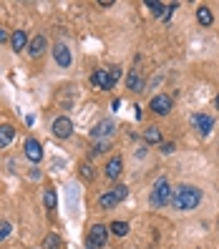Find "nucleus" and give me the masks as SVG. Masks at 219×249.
<instances>
[{
  "mask_svg": "<svg viewBox=\"0 0 219 249\" xmlns=\"http://www.w3.org/2000/svg\"><path fill=\"white\" fill-rule=\"evenodd\" d=\"M104 151H106V143H98V146H93L91 156H98V154H104Z\"/></svg>",
  "mask_w": 219,
  "mask_h": 249,
  "instance_id": "393cba45",
  "label": "nucleus"
},
{
  "mask_svg": "<svg viewBox=\"0 0 219 249\" xmlns=\"http://www.w3.org/2000/svg\"><path fill=\"white\" fill-rule=\"evenodd\" d=\"M43 204H46V209L53 212L58 207V196H55V189H46V194H43Z\"/></svg>",
  "mask_w": 219,
  "mask_h": 249,
  "instance_id": "dca6fc26",
  "label": "nucleus"
},
{
  "mask_svg": "<svg viewBox=\"0 0 219 249\" xmlns=\"http://www.w3.org/2000/svg\"><path fill=\"white\" fill-rule=\"evenodd\" d=\"M194 126H197V131H199L201 136H207L209 131H212V126H214V119H212V116L199 113V116H194Z\"/></svg>",
  "mask_w": 219,
  "mask_h": 249,
  "instance_id": "f8f14e48",
  "label": "nucleus"
},
{
  "mask_svg": "<svg viewBox=\"0 0 219 249\" xmlns=\"http://www.w3.org/2000/svg\"><path fill=\"white\" fill-rule=\"evenodd\" d=\"M199 201H201V192H199L197 186H189V184L179 186L177 192H174V196H171V204H174L179 212H192V209H197Z\"/></svg>",
  "mask_w": 219,
  "mask_h": 249,
  "instance_id": "f257e3e1",
  "label": "nucleus"
},
{
  "mask_svg": "<svg viewBox=\"0 0 219 249\" xmlns=\"http://www.w3.org/2000/svg\"><path fill=\"white\" fill-rule=\"evenodd\" d=\"M111 192H113V196H116V199H119V201H124V199L128 196V186H124V184H119V186H113V189H111Z\"/></svg>",
  "mask_w": 219,
  "mask_h": 249,
  "instance_id": "412c9836",
  "label": "nucleus"
},
{
  "mask_svg": "<svg viewBox=\"0 0 219 249\" xmlns=\"http://www.w3.org/2000/svg\"><path fill=\"white\" fill-rule=\"evenodd\" d=\"M25 43H28V33L25 31H16L10 36V46H13V51H23L25 48Z\"/></svg>",
  "mask_w": 219,
  "mask_h": 249,
  "instance_id": "4468645a",
  "label": "nucleus"
},
{
  "mask_svg": "<svg viewBox=\"0 0 219 249\" xmlns=\"http://www.w3.org/2000/svg\"><path fill=\"white\" fill-rule=\"evenodd\" d=\"M109 239V229L104 224H93L91 231H89V239H86V244H89V249H98V247H104Z\"/></svg>",
  "mask_w": 219,
  "mask_h": 249,
  "instance_id": "7ed1b4c3",
  "label": "nucleus"
},
{
  "mask_svg": "<svg viewBox=\"0 0 219 249\" xmlns=\"http://www.w3.org/2000/svg\"><path fill=\"white\" fill-rule=\"evenodd\" d=\"M53 58H55V63L61 68L71 66V51L66 48V43H55V46H53Z\"/></svg>",
  "mask_w": 219,
  "mask_h": 249,
  "instance_id": "6e6552de",
  "label": "nucleus"
},
{
  "mask_svg": "<svg viewBox=\"0 0 219 249\" xmlns=\"http://www.w3.org/2000/svg\"><path fill=\"white\" fill-rule=\"evenodd\" d=\"M46 46H48L46 36H36L31 43H28V53H31L33 58H40L43 53H46Z\"/></svg>",
  "mask_w": 219,
  "mask_h": 249,
  "instance_id": "9b49d317",
  "label": "nucleus"
},
{
  "mask_svg": "<svg viewBox=\"0 0 219 249\" xmlns=\"http://www.w3.org/2000/svg\"><path fill=\"white\" fill-rule=\"evenodd\" d=\"M113 121L111 119H104V121H98L96 126H93V131H91V136L93 139H109L111 134H113Z\"/></svg>",
  "mask_w": 219,
  "mask_h": 249,
  "instance_id": "1a4fd4ad",
  "label": "nucleus"
},
{
  "mask_svg": "<svg viewBox=\"0 0 219 249\" xmlns=\"http://www.w3.org/2000/svg\"><path fill=\"white\" fill-rule=\"evenodd\" d=\"M197 20H199L201 25H212V20H214V18H212V10H209L207 5H201V8L197 10Z\"/></svg>",
  "mask_w": 219,
  "mask_h": 249,
  "instance_id": "6ab92c4d",
  "label": "nucleus"
},
{
  "mask_svg": "<svg viewBox=\"0 0 219 249\" xmlns=\"http://www.w3.org/2000/svg\"><path fill=\"white\" fill-rule=\"evenodd\" d=\"M5 40H8V33L3 31V28H0V43H5Z\"/></svg>",
  "mask_w": 219,
  "mask_h": 249,
  "instance_id": "cd10ccee",
  "label": "nucleus"
},
{
  "mask_svg": "<svg viewBox=\"0 0 219 249\" xmlns=\"http://www.w3.org/2000/svg\"><path fill=\"white\" fill-rule=\"evenodd\" d=\"M121 171H124V161H121V156L109 159V164H106V177H109L111 181H116V179L121 177Z\"/></svg>",
  "mask_w": 219,
  "mask_h": 249,
  "instance_id": "9d476101",
  "label": "nucleus"
},
{
  "mask_svg": "<svg viewBox=\"0 0 219 249\" xmlns=\"http://www.w3.org/2000/svg\"><path fill=\"white\" fill-rule=\"evenodd\" d=\"M214 106H217V108H219V96H217V98H214Z\"/></svg>",
  "mask_w": 219,
  "mask_h": 249,
  "instance_id": "c85d7f7f",
  "label": "nucleus"
},
{
  "mask_svg": "<svg viewBox=\"0 0 219 249\" xmlns=\"http://www.w3.org/2000/svg\"><path fill=\"white\" fill-rule=\"evenodd\" d=\"M81 177H83L86 181H91V179H93V166H91V164H83V166H81Z\"/></svg>",
  "mask_w": 219,
  "mask_h": 249,
  "instance_id": "5701e85b",
  "label": "nucleus"
},
{
  "mask_svg": "<svg viewBox=\"0 0 219 249\" xmlns=\"http://www.w3.org/2000/svg\"><path fill=\"white\" fill-rule=\"evenodd\" d=\"M144 139L149 141V143H162V131H159L156 126H149L144 131Z\"/></svg>",
  "mask_w": 219,
  "mask_h": 249,
  "instance_id": "a211bd4d",
  "label": "nucleus"
},
{
  "mask_svg": "<svg viewBox=\"0 0 219 249\" xmlns=\"http://www.w3.org/2000/svg\"><path fill=\"white\" fill-rule=\"evenodd\" d=\"M162 151H164V154H174V143H164Z\"/></svg>",
  "mask_w": 219,
  "mask_h": 249,
  "instance_id": "bb28decb",
  "label": "nucleus"
},
{
  "mask_svg": "<svg viewBox=\"0 0 219 249\" xmlns=\"http://www.w3.org/2000/svg\"><path fill=\"white\" fill-rule=\"evenodd\" d=\"M111 231L116 234V237H126V234H128V224L126 222H113L111 224Z\"/></svg>",
  "mask_w": 219,
  "mask_h": 249,
  "instance_id": "aec40b11",
  "label": "nucleus"
},
{
  "mask_svg": "<svg viewBox=\"0 0 219 249\" xmlns=\"http://www.w3.org/2000/svg\"><path fill=\"white\" fill-rule=\"evenodd\" d=\"M58 247H61L58 234H48V237H46V249H58Z\"/></svg>",
  "mask_w": 219,
  "mask_h": 249,
  "instance_id": "4be33fe9",
  "label": "nucleus"
},
{
  "mask_svg": "<svg viewBox=\"0 0 219 249\" xmlns=\"http://www.w3.org/2000/svg\"><path fill=\"white\" fill-rule=\"evenodd\" d=\"M91 83H93V86H98V89H101V91H111V89H113V86H116V83H113V78H111V73H109V71H96V73H93V76H91Z\"/></svg>",
  "mask_w": 219,
  "mask_h": 249,
  "instance_id": "0eeeda50",
  "label": "nucleus"
},
{
  "mask_svg": "<svg viewBox=\"0 0 219 249\" xmlns=\"http://www.w3.org/2000/svg\"><path fill=\"white\" fill-rule=\"evenodd\" d=\"M109 73H111V78H113V83H116V81L121 78V68H111Z\"/></svg>",
  "mask_w": 219,
  "mask_h": 249,
  "instance_id": "a878e982",
  "label": "nucleus"
},
{
  "mask_svg": "<svg viewBox=\"0 0 219 249\" xmlns=\"http://www.w3.org/2000/svg\"><path fill=\"white\" fill-rule=\"evenodd\" d=\"M128 89L131 91H141L144 89V78L139 76V71H131L128 73Z\"/></svg>",
  "mask_w": 219,
  "mask_h": 249,
  "instance_id": "f3484780",
  "label": "nucleus"
},
{
  "mask_svg": "<svg viewBox=\"0 0 219 249\" xmlns=\"http://www.w3.org/2000/svg\"><path fill=\"white\" fill-rule=\"evenodd\" d=\"M171 196H174V192H171V186H169V179L162 177V179L154 184L149 201H151V207H166V204H171Z\"/></svg>",
  "mask_w": 219,
  "mask_h": 249,
  "instance_id": "f03ea898",
  "label": "nucleus"
},
{
  "mask_svg": "<svg viewBox=\"0 0 219 249\" xmlns=\"http://www.w3.org/2000/svg\"><path fill=\"white\" fill-rule=\"evenodd\" d=\"M13 136H16V128H13L10 124L0 126V149H5V146L13 141Z\"/></svg>",
  "mask_w": 219,
  "mask_h": 249,
  "instance_id": "ddd939ff",
  "label": "nucleus"
},
{
  "mask_svg": "<svg viewBox=\"0 0 219 249\" xmlns=\"http://www.w3.org/2000/svg\"><path fill=\"white\" fill-rule=\"evenodd\" d=\"M51 131H53L55 139H68L73 134V121L66 119V116H58V119L53 121V126H51Z\"/></svg>",
  "mask_w": 219,
  "mask_h": 249,
  "instance_id": "20e7f679",
  "label": "nucleus"
},
{
  "mask_svg": "<svg viewBox=\"0 0 219 249\" xmlns=\"http://www.w3.org/2000/svg\"><path fill=\"white\" fill-rule=\"evenodd\" d=\"M23 151H25V159L33 161V164H38V161L43 159V146H40L38 139H28L25 146H23Z\"/></svg>",
  "mask_w": 219,
  "mask_h": 249,
  "instance_id": "423d86ee",
  "label": "nucleus"
},
{
  "mask_svg": "<svg viewBox=\"0 0 219 249\" xmlns=\"http://www.w3.org/2000/svg\"><path fill=\"white\" fill-rule=\"evenodd\" d=\"M116 204H119V199L113 196V192H106V194L98 196V207H101V209H113Z\"/></svg>",
  "mask_w": 219,
  "mask_h": 249,
  "instance_id": "2eb2a0df",
  "label": "nucleus"
},
{
  "mask_svg": "<svg viewBox=\"0 0 219 249\" xmlns=\"http://www.w3.org/2000/svg\"><path fill=\"white\" fill-rule=\"evenodd\" d=\"M151 111L154 113H159V116H166V113H171V106H174V101H171V96H166V93H159V96H154L151 98Z\"/></svg>",
  "mask_w": 219,
  "mask_h": 249,
  "instance_id": "39448f33",
  "label": "nucleus"
},
{
  "mask_svg": "<svg viewBox=\"0 0 219 249\" xmlns=\"http://www.w3.org/2000/svg\"><path fill=\"white\" fill-rule=\"evenodd\" d=\"M8 234H10V224L8 222H0V242H3Z\"/></svg>",
  "mask_w": 219,
  "mask_h": 249,
  "instance_id": "b1692460",
  "label": "nucleus"
}]
</instances>
